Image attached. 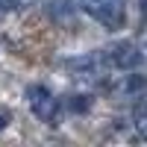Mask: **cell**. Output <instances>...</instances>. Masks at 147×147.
<instances>
[{"instance_id":"1","label":"cell","mask_w":147,"mask_h":147,"mask_svg":"<svg viewBox=\"0 0 147 147\" xmlns=\"http://www.w3.org/2000/svg\"><path fill=\"white\" fill-rule=\"evenodd\" d=\"M80 9L106 30L127 27V0H80Z\"/></svg>"},{"instance_id":"2","label":"cell","mask_w":147,"mask_h":147,"mask_svg":"<svg viewBox=\"0 0 147 147\" xmlns=\"http://www.w3.org/2000/svg\"><path fill=\"white\" fill-rule=\"evenodd\" d=\"M103 62L109 68H118V71H132V68H138L141 65V50H138V44L136 41H115V44H109L106 50H103Z\"/></svg>"},{"instance_id":"3","label":"cell","mask_w":147,"mask_h":147,"mask_svg":"<svg viewBox=\"0 0 147 147\" xmlns=\"http://www.w3.org/2000/svg\"><path fill=\"white\" fill-rule=\"evenodd\" d=\"M27 103H30L32 115L38 121L56 124V118H59V100L53 97L50 88H44V85H30V88H27Z\"/></svg>"},{"instance_id":"4","label":"cell","mask_w":147,"mask_h":147,"mask_svg":"<svg viewBox=\"0 0 147 147\" xmlns=\"http://www.w3.org/2000/svg\"><path fill=\"white\" fill-rule=\"evenodd\" d=\"M132 121H136V129H138V136H147V115H144V103H136Z\"/></svg>"},{"instance_id":"5","label":"cell","mask_w":147,"mask_h":147,"mask_svg":"<svg viewBox=\"0 0 147 147\" xmlns=\"http://www.w3.org/2000/svg\"><path fill=\"white\" fill-rule=\"evenodd\" d=\"M30 0H0V12H12V9H21L27 6Z\"/></svg>"},{"instance_id":"6","label":"cell","mask_w":147,"mask_h":147,"mask_svg":"<svg viewBox=\"0 0 147 147\" xmlns=\"http://www.w3.org/2000/svg\"><path fill=\"white\" fill-rule=\"evenodd\" d=\"M9 121H12L9 109H0V129H3V127H9Z\"/></svg>"}]
</instances>
